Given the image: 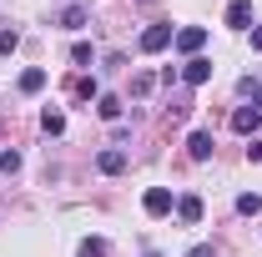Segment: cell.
<instances>
[{
	"label": "cell",
	"mask_w": 262,
	"mask_h": 257,
	"mask_svg": "<svg viewBox=\"0 0 262 257\" xmlns=\"http://www.w3.org/2000/svg\"><path fill=\"white\" fill-rule=\"evenodd\" d=\"M227 26L232 31H252V0H232L227 5Z\"/></svg>",
	"instance_id": "obj_6"
},
{
	"label": "cell",
	"mask_w": 262,
	"mask_h": 257,
	"mask_svg": "<svg viewBox=\"0 0 262 257\" xmlns=\"http://www.w3.org/2000/svg\"><path fill=\"white\" fill-rule=\"evenodd\" d=\"M96 166L106 172V177H116V172H126V152H121V146H106V152L96 157Z\"/></svg>",
	"instance_id": "obj_7"
},
{
	"label": "cell",
	"mask_w": 262,
	"mask_h": 257,
	"mask_svg": "<svg viewBox=\"0 0 262 257\" xmlns=\"http://www.w3.org/2000/svg\"><path fill=\"white\" fill-rule=\"evenodd\" d=\"M20 91H26V96H35V91H46V71H40V66H31V71H20Z\"/></svg>",
	"instance_id": "obj_10"
},
{
	"label": "cell",
	"mask_w": 262,
	"mask_h": 257,
	"mask_svg": "<svg viewBox=\"0 0 262 257\" xmlns=\"http://www.w3.org/2000/svg\"><path fill=\"white\" fill-rule=\"evenodd\" d=\"M247 157H252V161H262V136H252V146H247Z\"/></svg>",
	"instance_id": "obj_21"
},
{
	"label": "cell",
	"mask_w": 262,
	"mask_h": 257,
	"mask_svg": "<svg viewBox=\"0 0 262 257\" xmlns=\"http://www.w3.org/2000/svg\"><path fill=\"white\" fill-rule=\"evenodd\" d=\"M146 257H157V252H146Z\"/></svg>",
	"instance_id": "obj_24"
},
{
	"label": "cell",
	"mask_w": 262,
	"mask_h": 257,
	"mask_svg": "<svg viewBox=\"0 0 262 257\" xmlns=\"http://www.w3.org/2000/svg\"><path fill=\"white\" fill-rule=\"evenodd\" d=\"M187 152H192V161H207L212 157V131H192L187 136Z\"/></svg>",
	"instance_id": "obj_9"
},
{
	"label": "cell",
	"mask_w": 262,
	"mask_h": 257,
	"mask_svg": "<svg viewBox=\"0 0 262 257\" xmlns=\"http://www.w3.org/2000/svg\"><path fill=\"white\" fill-rule=\"evenodd\" d=\"M151 86H157V76H146V71L131 76V96H151Z\"/></svg>",
	"instance_id": "obj_14"
},
{
	"label": "cell",
	"mask_w": 262,
	"mask_h": 257,
	"mask_svg": "<svg viewBox=\"0 0 262 257\" xmlns=\"http://www.w3.org/2000/svg\"><path fill=\"white\" fill-rule=\"evenodd\" d=\"M15 46H20V31H0V56H10Z\"/></svg>",
	"instance_id": "obj_16"
},
{
	"label": "cell",
	"mask_w": 262,
	"mask_h": 257,
	"mask_svg": "<svg viewBox=\"0 0 262 257\" xmlns=\"http://www.w3.org/2000/svg\"><path fill=\"white\" fill-rule=\"evenodd\" d=\"M257 126H262L257 106H237V111H232V131H237V136H257Z\"/></svg>",
	"instance_id": "obj_3"
},
{
	"label": "cell",
	"mask_w": 262,
	"mask_h": 257,
	"mask_svg": "<svg viewBox=\"0 0 262 257\" xmlns=\"http://www.w3.org/2000/svg\"><path fill=\"white\" fill-rule=\"evenodd\" d=\"M182 81H187V86H207V81H212V61H207V56H192V61L182 66Z\"/></svg>",
	"instance_id": "obj_4"
},
{
	"label": "cell",
	"mask_w": 262,
	"mask_h": 257,
	"mask_svg": "<svg viewBox=\"0 0 262 257\" xmlns=\"http://www.w3.org/2000/svg\"><path fill=\"white\" fill-rule=\"evenodd\" d=\"M171 46H177V51H182V56L192 61L196 51L207 46V31H202V26H182V31H177V40H171Z\"/></svg>",
	"instance_id": "obj_2"
},
{
	"label": "cell",
	"mask_w": 262,
	"mask_h": 257,
	"mask_svg": "<svg viewBox=\"0 0 262 257\" xmlns=\"http://www.w3.org/2000/svg\"><path fill=\"white\" fill-rule=\"evenodd\" d=\"M71 61L86 66V61H91V46H86V40H76V46H71Z\"/></svg>",
	"instance_id": "obj_18"
},
{
	"label": "cell",
	"mask_w": 262,
	"mask_h": 257,
	"mask_svg": "<svg viewBox=\"0 0 262 257\" xmlns=\"http://www.w3.org/2000/svg\"><path fill=\"white\" fill-rule=\"evenodd\" d=\"M0 172H20V152H0Z\"/></svg>",
	"instance_id": "obj_19"
},
{
	"label": "cell",
	"mask_w": 262,
	"mask_h": 257,
	"mask_svg": "<svg viewBox=\"0 0 262 257\" xmlns=\"http://www.w3.org/2000/svg\"><path fill=\"white\" fill-rule=\"evenodd\" d=\"M171 40H177L171 26H146V31H141V51H146V56H157V51H166Z\"/></svg>",
	"instance_id": "obj_1"
},
{
	"label": "cell",
	"mask_w": 262,
	"mask_h": 257,
	"mask_svg": "<svg viewBox=\"0 0 262 257\" xmlns=\"http://www.w3.org/2000/svg\"><path fill=\"white\" fill-rule=\"evenodd\" d=\"M242 96H252V106L262 111V86H257V81H242Z\"/></svg>",
	"instance_id": "obj_20"
},
{
	"label": "cell",
	"mask_w": 262,
	"mask_h": 257,
	"mask_svg": "<svg viewBox=\"0 0 262 257\" xmlns=\"http://www.w3.org/2000/svg\"><path fill=\"white\" fill-rule=\"evenodd\" d=\"M177 217H182L187 227H196L202 222V197H177Z\"/></svg>",
	"instance_id": "obj_8"
},
{
	"label": "cell",
	"mask_w": 262,
	"mask_h": 257,
	"mask_svg": "<svg viewBox=\"0 0 262 257\" xmlns=\"http://www.w3.org/2000/svg\"><path fill=\"white\" fill-rule=\"evenodd\" d=\"M252 51H262V26H252Z\"/></svg>",
	"instance_id": "obj_22"
},
{
	"label": "cell",
	"mask_w": 262,
	"mask_h": 257,
	"mask_svg": "<svg viewBox=\"0 0 262 257\" xmlns=\"http://www.w3.org/2000/svg\"><path fill=\"white\" fill-rule=\"evenodd\" d=\"M141 207H146V217H166V212L177 207V197L166 192V187H151V192H146V202H141Z\"/></svg>",
	"instance_id": "obj_5"
},
{
	"label": "cell",
	"mask_w": 262,
	"mask_h": 257,
	"mask_svg": "<svg viewBox=\"0 0 262 257\" xmlns=\"http://www.w3.org/2000/svg\"><path fill=\"white\" fill-rule=\"evenodd\" d=\"M40 126H46V136H61V131H66V116H61V111H46Z\"/></svg>",
	"instance_id": "obj_13"
},
{
	"label": "cell",
	"mask_w": 262,
	"mask_h": 257,
	"mask_svg": "<svg viewBox=\"0 0 262 257\" xmlns=\"http://www.w3.org/2000/svg\"><path fill=\"white\" fill-rule=\"evenodd\" d=\"M237 212H242V217H257V212H262V197L257 192H242V197H237Z\"/></svg>",
	"instance_id": "obj_11"
},
{
	"label": "cell",
	"mask_w": 262,
	"mask_h": 257,
	"mask_svg": "<svg viewBox=\"0 0 262 257\" xmlns=\"http://www.w3.org/2000/svg\"><path fill=\"white\" fill-rule=\"evenodd\" d=\"M61 26H66V31H81V26H86V10H81V5H71V10L61 15Z\"/></svg>",
	"instance_id": "obj_15"
},
{
	"label": "cell",
	"mask_w": 262,
	"mask_h": 257,
	"mask_svg": "<svg viewBox=\"0 0 262 257\" xmlns=\"http://www.w3.org/2000/svg\"><path fill=\"white\" fill-rule=\"evenodd\" d=\"M96 111L106 116V121H116V116H121V101L116 96H96Z\"/></svg>",
	"instance_id": "obj_12"
},
{
	"label": "cell",
	"mask_w": 262,
	"mask_h": 257,
	"mask_svg": "<svg viewBox=\"0 0 262 257\" xmlns=\"http://www.w3.org/2000/svg\"><path fill=\"white\" fill-rule=\"evenodd\" d=\"M81 252H86V257H106V242H101V237H86Z\"/></svg>",
	"instance_id": "obj_17"
},
{
	"label": "cell",
	"mask_w": 262,
	"mask_h": 257,
	"mask_svg": "<svg viewBox=\"0 0 262 257\" xmlns=\"http://www.w3.org/2000/svg\"><path fill=\"white\" fill-rule=\"evenodd\" d=\"M187 257H212V247H192V252H187Z\"/></svg>",
	"instance_id": "obj_23"
}]
</instances>
